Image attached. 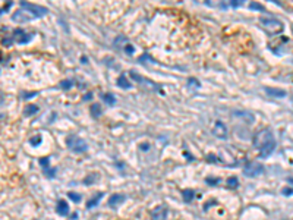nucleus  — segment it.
Returning <instances> with one entry per match:
<instances>
[{
	"label": "nucleus",
	"mask_w": 293,
	"mask_h": 220,
	"mask_svg": "<svg viewBox=\"0 0 293 220\" xmlns=\"http://www.w3.org/2000/svg\"><path fill=\"white\" fill-rule=\"evenodd\" d=\"M123 50H125V51H126V53H128V54H133V51H135V48H133V47H132L131 44H126V47H125Z\"/></svg>",
	"instance_id": "29"
},
{
	"label": "nucleus",
	"mask_w": 293,
	"mask_h": 220,
	"mask_svg": "<svg viewBox=\"0 0 293 220\" xmlns=\"http://www.w3.org/2000/svg\"><path fill=\"white\" fill-rule=\"evenodd\" d=\"M90 113H91L93 118H100V114H101V107H100V104H93V106L90 107Z\"/></svg>",
	"instance_id": "20"
},
{
	"label": "nucleus",
	"mask_w": 293,
	"mask_h": 220,
	"mask_svg": "<svg viewBox=\"0 0 293 220\" xmlns=\"http://www.w3.org/2000/svg\"><path fill=\"white\" fill-rule=\"evenodd\" d=\"M66 144L68 147L73 151V153H85L88 150V145H86V142L79 138V137H76V135H69L66 138Z\"/></svg>",
	"instance_id": "2"
},
{
	"label": "nucleus",
	"mask_w": 293,
	"mask_h": 220,
	"mask_svg": "<svg viewBox=\"0 0 293 220\" xmlns=\"http://www.w3.org/2000/svg\"><path fill=\"white\" fill-rule=\"evenodd\" d=\"M101 98H103V100L106 101V104H109V106H114V104H116V97H114L113 94H110V93L103 94V96H101Z\"/></svg>",
	"instance_id": "18"
},
{
	"label": "nucleus",
	"mask_w": 293,
	"mask_h": 220,
	"mask_svg": "<svg viewBox=\"0 0 293 220\" xmlns=\"http://www.w3.org/2000/svg\"><path fill=\"white\" fill-rule=\"evenodd\" d=\"M56 211L60 216H68L69 214V204L65 200H59L57 201V207H56Z\"/></svg>",
	"instance_id": "12"
},
{
	"label": "nucleus",
	"mask_w": 293,
	"mask_h": 220,
	"mask_svg": "<svg viewBox=\"0 0 293 220\" xmlns=\"http://www.w3.org/2000/svg\"><path fill=\"white\" fill-rule=\"evenodd\" d=\"M123 201H125V195H122V194H113V195L110 197V200H109V205L110 207H116V205H119Z\"/></svg>",
	"instance_id": "14"
},
{
	"label": "nucleus",
	"mask_w": 293,
	"mask_h": 220,
	"mask_svg": "<svg viewBox=\"0 0 293 220\" xmlns=\"http://www.w3.org/2000/svg\"><path fill=\"white\" fill-rule=\"evenodd\" d=\"M233 116L240 118L242 120H245L248 123H253V120H255V116L248 110H233Z\"/></svg>",
	"instance_id": "8"
},
{
	"label": "nucleus",
	"mask_w": 293,
	"mask_h": 220,
	"mask_svg": "<svg viewBox=\"0 0 293 220\" xmlns=\"http://www.w3.org/2000/svg\"><path fill=\"white\" fill-rule=\"evenodd\" d=\"M32 19H35V18L30 13L27 9H23V7L18 9L15 13L12 15V21L18 22V24H25V22H30V21H32Z\"/></svg>",
	"instance_id": "6"
},
{
	"label": "nucleus",
	"mask_w": 293,
	"mask_h": 220,
	"mask_svg": "<svg viewBox=\"0 0 293 220\" xmlns=\"http://www.w3.org/2000/svg\"><path fill=\"white\" fill-rule=\"evenodd\" d=\"M10 6H12V2H9V3H6V5H5V6L2 7V13H5V12H6V10H7V9L10 7Z\"/></svg>",
	"instance_id": "34"
},
{
	"label": "nucleus",
	"mask_w": 293,
	"mask_h": 220,
	"mask_svg": "<svg viewBox=\"0 0 293 220\" xmlns=\"http://www.w3.org/2000/svg\"><path fill=\"white\" fill-rule=\"evenodd\" d=\"M141 148H142V150H148L150 145H148V144H147V145H141Z\"/></svg>",
	"instance_id": "37"
},
{
	"label": "nucleus",
	"mask_w": 293,
	"mask_h": 220,
	"mask_svg": "<svg viewBox=\"0 0 293 220\" xmlns=\"http://www.w3.org/2000/svg\"><path fill=\"white\" fill-rule=\"evenodd\" d=\"M117 85L120 87V88H125V89H131L132 88V84L126 79V76L122 73V75H119V78H117Z\"/></svg>",
	"instance_id": "15"
},
{
	"label": "nucleus",
	"mask_w": 293,
	"mask_h": 220,
	"mask_svg": "<svg viewBox=\"0 0 293 220\" xmlns=\"http://www.w3.org/2000/svg\"><path fill=\"white\" fill-rule=\"evenodd\" d=\"M68 197L72 200V201H75V203H79L81 201V195L79 194H75V192H69L68 194Z\"/></svg>",
	"instance_id": "26"
},
{
	"label": "nucleus",
	"mask_w": 293,
	"mask_h": 220,
	"mask_svg": "<svg viewBox=\"0 0 293 220\" xmlns=\"http://www.w3.org/2000/svg\"><path fill=\"white\" fill-rule=\"evenodd\" d=\"M282 194H283V195H292L293 189H292V188H284V189L282 191Z\"/></svg>",
	"instance_id": "32"
},
{
	"label": "nucleus",
	"mask_w": 293,
	"mask_h": 220,
	"mask_svg": "<svg viewBox=\"0 0 293 220\" xmlns=\"http://www.w3.org/2000/svg\"><path fill=\"white\" fill-rule=\"evenodd\" d=\"M60 87H62L63 89H69V88L73 87V81H72V79H65V81L60 82Z\"/></svg>",
	"instance_id": "24"
},
{
	"label": "nucleus",
	"mask_w": 293,
	"mask_h": 220,
	"mask_svg": "<svg viewBox=\"0 0 293 220\" xmlns=\"http://www.w3.org/2000/svg\"><path fill=\"white\" fill-rule=\"evenodd\" d=\"M189 84H190V85L195 84V87H201V84L198 82V79H194V78H189Z\"/></svg>",
	"instance_id": "33"
},
{
	"label": "nucleus",
	"mask_w": 293,
	"mask_h": 220,
	"mask_svg": "<svg viewBox=\"0 0 293 220\" xmlns=\"http://www.w3.org/2000/svg\"><path fill=\"white\" fill-rule=\"evenodd\" d=\"M91 97H93V94H91V93H88V94H86V97H85L84 100H91Z\"/></svg>",
	"instance_id": "36"
},
{
	"label": "nucleus",
	"mask_w": 293,
	"mask_h": 220,
	"mask_svg": "<svg viewBox=\"0 0 293 220\" xmlns=\"http://www.w3.org/2000/svg\"><path fill=\"white\" fill-rule=\"evenodd\" d=\"M274 138H273L271 131H268V129H261V131H258L255 135H253V145L261 150L264 145H267Z\"/></svg>",
	"instance_id": "3"
},
{
	"label": "nucleus",
	"mask_w": 293,
	"mask_h": 220,
	"mask_svg": "<svg viewBox=\"0 0 293 220\" xmlns=\"http://www.w3.org/2000/svg\"><path fill=\"white\" fill-rule=\"evenodd\" d=\"M13 40H15V43H18V44H27V43H30L31 41V38H32V35L31 34H28V32H25L23 30H15L13 31Z\"/></svg>",
	"instance_id": "7"
},
{
	"label": "nucleus",
	"mask_w": 293,
	"mask_h": 220,
	"mask_svg": "<svg viewBox=\"0 0 293 220\" xmlns=\"http://www.w3.org/2000/svg\"><path fill=\"white\" fill-rule=\"evenodd\" d=\"M13 41H15L13 38H3V41H2V44H3V46H6V47H9V46H10L12 43H13Z\"/></svg>",
	"instance_id": "30"
},
{
	"label": "nucleus",
	"mask_w": 293,
	"mask_h": 220,
	"mask_svg": "<svg viewBox=\"0 0 293 220\" xmlns=\"http://www.w3.org/2000/svg\"><path fill=\"white\" fill-rule=\"evenodd\" d=\"M41 142H43V137H41V135H35V137L30 138V144H31L32 147H37V145H40Z\"/></svg>",
	"instance_id": "21"
},
{
	"label": "nucleus",
	"mask_w": 293,
	"mask_h": 220,
	"mask_svg": "<svg viewBox=\"0 0 293 220\" xmlns=\"http://www.w3.org/2000/svg\"><path fill=\"white\" fill-rule=\"evenodd\" d=\"M249 9H252V10H259V12H264V6H262V5H259V3H257V2H252V3L249 5Z\"/></svg>",
	"instance_id": "25"
},
{
	"label": "nucleus",
	"mask_w": 293,
	"mask_h": 220,
	"mask_svg": "<svg viewBox=\"0 0 293 220\" xmlns=\"http://www.w3.org/2000/svg\"><path fill=\"white\" fill-rule=\"evenodd\" d=\"M259 22L262 24V28L267 32H270V34H278V32H282L283 28H284V25L280 22L278 19H276V18H261Z\"/></svg>",
	"instance_id": "1"
},
{
	"label": "nucleus",
	"mask_w": 293,
	"mask_h": 220,
	"mask_svg": "<svg viewBox=\"0 0 293 220\" xmlns=\"http://www.w3.org/2000/svg\"><path fill=\"white\" fill-rule=\"evenodd\" d=\"M276 145H277V144H276V141L273 139L271 142H268V144H267V145H264V147H262V148L259 150V153H261L259 156H261L262 159H267V157H270L271 154H273V151L276 150Z\"/></svg>",
	"instance_id": "10"
},
{
	"label": "nucleus",
	"mask_w": 293,
	"mask_h": 220,
	"mask_svg": "<svg viewBox=\"0 0 293 220\" xmlns=\"http://www.w3.org/2000/svg\"><path fill=\"white\" fill-rule=\"evenodd\" d=\"M35 96H37V93H30V94H25L23 98H25V100H28V98H32V97H35Z\"/></svg>",
	"instance_id": "35"
},
{
	"label": "nucleus",
	"mask_w": 293,
	"mask_h": 220,
	"mask_svg": "<svg viewBox=\"0 0 293 220\" xmlns=\"http://www.w3.org/2000/svg\"><path fill=\"white\" fill-rule=\"evenodd\" d=\"M237 185H239V180H237V178L232 176V178H229V179H227V186H229V188L236 189V188H237Z\"/></svg>",
	"instance_id": "22"
},
{
	"label": "nucleus",
	"mask_w": 293,
	"mask_h": 220,
	"mask_svg": "<svg viewBox=\"0 0 293 220\" xmlns=\"http://www.w3.org/2000/svg\"><path fill=\"white\" fill-rule=\"evenodd\" d=\"M289 182H290V184H293V178H289Z\"/></svg>",
	"instance_id": "38"
},
{
	"label": "nucleus",
	"mask_w": 293,
	"mask_h": 220,
	"mask_svg": "<svg viewBox=\"0 0 293 220\" xmlns=\"http://www.w3.org/2000/svg\"><path fill=\"white\" fill-rule=\"evenodd\" d=\"M242 3H243V2H239V0H233V2H229V6H232V7H239V6H242Z\"/></svg>",
	"instance_id": "31"
},
{
	"label": "nucleus",
	"mask_w": 293,
	"mask_h": 220,
	"mask_svg": "<svg viewBox=\"0 0 293 220\" xmlns=\"http://www.w3.org/2000/svg\"><path fill=\"white\" fill-rule=\"evenodd\" d=\"M264 91L267 93V96H270V97H286V96H287V93L284 91V89H282V88L265 87V88H264Z\"/></svg>",
	"instance_id": "11"
},
{
	"label": "nucleus",
	"mask_w": 293,
	"mask_h": 220,
	"mask_svg": "<svg viewBox=\"0 0 293 220\" xmlns=\"http://www.w3.org/2000/svg\"><path fill=\"white\" fill-rule=\"evenodd\" d=\"M213 134L217 137V138H226V137H227V128H226V125H224L221 120H219L217 123H215V126H214Z\"/></svg>",
	"instance_id": "9"
},
{
	"label": "nucleus",
	"mask_w": 293,
	"mask_h": 220,
	"mask_svg": "<svg viewBox=\"0 0 293 220\" xmlns=\"http://www.w3.org/2000/svg\"><path fill=\"white\" fill-rule=\"evenodd\" d=\"M166 216H167V209L166 207H158V209L152 211V219L154 220H163L166 219Z\"/></svg>",
	"instance_id": "13"
},
{
	"label": "nucleus",
	"mask_w": 293,
	"mask_h": 220,
	"mask_svg": "<svg viewBox=\"0 0 293 220\" xmlns=\"http://www.w3.org/2000/svg\"><path fill=\"white\" fill-rule=\"evenodd\" d=\"M44 173H46V176H48V178H53V176L56 175V169H46Z\"/></svg>",
	"instance_id": "28"
},
{
	"label": "nucleus",
	"mask_w": 293,
	"mask_h": 220,
	"mask_svg": "<svg viewBox=\"0 0 293 220\" xmlns=\"http://www.w3.org/2000/svg\"><path fill=\"white\" fill-rule=\"evenodd\" d=\"M103 198V192H100V194H95V197L93 198V200H90L86 203V209H93V207H95L98 203H100V200Z\"/></svg>",
	"instance_id": "17"
},
{
	"label": "nucleus",
	"mask_w": 293,
	"mask_h": 220,
	"mask_svg": "<svg viewBox=\"0 0 293 220\" xmlns=\"http://www.w3.org/2000/svg\"><path fill=\"white\" fill-rule=\"evenodd\" d=\"M21 7L27 9L35 19H37V18H41V16H46V15L48 13V9H47V7L38 6V5H34V3H28V2H21Z\"/></svg>",
	"instance_id": "4"
},
{
	"label": "nucleus",
	"mask_w": 293,
	"mask_h": 220,
	"mask_svg": "<svg viewBox=\"0 0 293 220\" xmlns=\"http://www.w3.org/2000/svg\"><path fill=\"white\" fill-rule=\"evenodd\" d=\"M205 182H207L208 185H217V184H220V179H219V178H215V179L207 178V179H205Z\"/></svg>",
	"instance_id": "27"
},
{
	"label": "nucleus",
	"mask_w": 293,
	"mask_h": 220,
	"mask_svg": "<svg viewBox=\"0 0 293 220\" xmlns=\"http://www.w3.org/2000/svg\"><path fill=\"white\" fill-rule=\"evenodd\" d=\"M38 163H40V166L46 170V169H48V167H50V157H41L40 160H38Z\"/></svg>",
	"instance_id": "23"
},
{
	"label": "nucleus",
	"mask_w": 293,
	"mask_h": 220,
	"mask_svg": "<svg viewBox=\"0 0 293 220\" xmlns=\"http://www.w3.org/2000/svg\"><path fill=\"white\" fill-rule=\"evenodd\" d=\"M264 173V166L261 163H248L243 167V175L246 178H257Z\"/></svg>",
	"instance_id": "5"
},
{
	"label": "nucleus",
	"mask_w": 293,
	"mask_h": 220,
	"mask_svg": "<svg viewBox=\"0 0 293 220\" xmlns=\"http://www.w3.org/2000/svg\"><path fill=\"white\" fill-rule=\"evenodd\" d=\"M182 197L185 200V203H190L195 197V191L194 189H183L182 191Z\"/></svg>",
	"instance_id": "16"
},
{
	"label": "nucleus",
	"mask_w": 293,
	"mask_h": 220,
	"mask_svg": "<svg viewBox=\"0 0 293 220\" xmlns=\"http://www.w3.org/2000/svg\"><path fill=\"white\" fill-rule=\"evenodd\" d=\"M38 112V107L35 106V104H30V106H27L23 109V114L25 116H32V114H35Z\"/></svg>",
	"instance_id": "19"
}]
</instances>
